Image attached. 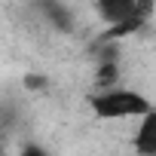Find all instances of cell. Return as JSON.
I'll use <instances>...</instances> for the list:
<instances>
[{"mask_svg": "<svg viewBox=\"0 0 156 156\" xmlns=\"http://www.w3.org/2000/svg\"><path fill=\"white\" fill-rule=\"evenodd\" d=\"M86 104H89V110L98 116V119H138V116H144V113H150L153 110V101L144 95V92H138V89H126V86H107V89H95V92H89V98H86Z\"/></svg>", "mask_w": 156, "mask_h": 156, "instance_id": "1", "label": "cell"}, {"mask_svg": "<svg viewBox=\"0 0 156 156\" xmlns=\"http://www.w3.org/2000/svg\"><path fill=\"white\" fill-rule=\"evenodd\" d=\"M132 150H135V156H156V110L138 116Z\"/></svg>", "mask_w": 156, "mask_h": 156, "instance_id": "2", "label": "cell"}, {"mask_svg": "<svg viewBox=\"0 0 156 156\" xmlns=\"http://www.w3.org/2000/svg\"><path fill=\"white\" fill-rule=\"evenodd\" d=\"M95 12L104 22V28L126 22L135 12V0H95Z\"/></svg>", "mask_w": 156, "mask_h": 156, "instance_id": "3", "label": "cell"}, {"mask_svg": "<svg viewBox=\"0 0 156 156\" xmlns=\"http://www.w3.org/2000/svg\"><path fill=\"white\" fill-rule=\"evenodd\" d=\"M37 6H40V12H43V19L49 25H55L61 31H70L73 28V16L67 12V6L61 3V0H37Z\"/></svg>", "mask_w": 156, "mask_h": 156, "instance_id": "4", "label": "cell"}, {"mask_svg": "<svg viewBox=\"0 0 156 156\" xmlns=\"http://www.w3.org/2000/svg\"><path fill=\"white\" fill-rule=\"evenodd\" d=\"M119 64L116 61H101L98 70H95V89H107V86H116L119 83Z\"/></svg>", "mask_w": 156, "mask_h": 156, "instance_id": "5", "label": "cell"}, {"mask_svg": "<svg viewBox=\"0 0 156 156\" xmlns=\"http://www.w3.org/2000/svg\"><path fill=\"white\" fill-rule=\"evenodd\" d=\"M19 156H49V153H46V150H43L40 144H25Z\"/></svg>", "mask_w": 156, "mask_h": 156, "instance_id": "6", "label": "cell"}, {"mask_svg": "<svg viewBox=\"0 0 156 156\" xmlns=\"http://www.w3.org/2000/svg\"><path fill=\"white\" fill-rule=\"evenodd\" d=\"M0 144H3V135H0Z\"/></svg>", "mask_w": 156, "mask_h": 156, "instance_id": "7", "label": "cell"}]
</instances>
